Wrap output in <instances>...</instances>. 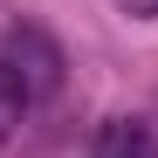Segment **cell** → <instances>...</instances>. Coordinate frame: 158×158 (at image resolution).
<instances>
[{
	"instance_id": "obj_2",
	"label": "cell",
	"mask_w": 158,
	"mask_h": 158,
	"mask_svg": "<svg viewBox=\"0 0 158 158\" xmlns=\"http://www.w3.org/2000/svg\"><path fill=\"white\" fill-rule=\"evenodd\" d=\"M89 158H158V131L144 117H110L96 131V151Z\"/></svg>"
},
{
	"instance_id": "obj_1",
	"label": "cell",
	"mask_w": 158,
	"mask_h": 158,
	"mask_svg": "<svg viewBox=\"0 0 158 158\" xmlns=\"http://www.w3.org/2000/svg\"><path fill=\"white\" fill-rule=\"evenodd\" d=\"M0 83L14 89L21 110L28 103H48L62 89V48L41 28H7V41H0Z\"/></svg>"
},
{
	"instance_id": "obj_3",
	"label": "cell",
	"mask_w": 158,
	"mask_h": 158,
	"mask_svg": "<svg viewBox=\"0 0 158 158\" xmlns=\"http://www.w3.org/2000/svg\"><path fill=\"white\" fill-rule=\"evenodd\" d=\"M14 124H21V103H14L7 83H0V144H7V131H14Z\"/></svg>"
},
{
	"instance_id": "obj_4",
	"label": "cell",
	"mask_w": 158,
	"mask_h": 158,
	"mask_svg": "<svg viewBox=\"0 0 158 158\" xmlns=\"http://www.w3.org/2000/svg\"><path fill=\"white\" fill-rule=\"evenodd\" d=\"M124 14H158V0H117Z\"/></svg>"
}]
</instances>
